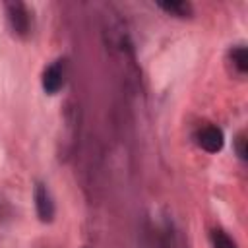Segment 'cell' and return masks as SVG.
Returning <instances> with one entry per match:
<instances>
[{"mask_svg":"<svg viewBox=\"0 0 248 248\" xmlns=\"http://www.w3.org/2000/svg\"><path fill=\"white\" fill-rule=\"evenodd\" d=\"M246 134L244 132H238L236 134V138H234V151H236V155L242 159V161H246Z\"/></svg>","mask_w":248,"mask_h":248,"instance_id":"8","label":"cell"},{"mask_svg":"<svg viewBox=\"0 0 248 248\" xmlns=\"http://www.w3.org/2000/svg\"><path fill=\"white\" fill-rule=\"evenodd\" d=\"M6 14H8V23L12 31L19 37L29 35L31 31V14L23 2H8L6 4Z\"/></svg>","mask_w":248,"mask_h":248,"instance_id":"1","label":"cell"},{"mask_svg":"<svg viewBox=\"0 0 248 248\" xmlns=\"http://www.w3.org/2000/svg\"><path fill=\"white\" fill-rule=\"evenodd\" d=\"M231 60L234 64V68L238 70V74H246L248 72V50L246 46H236L231 50Z\"/></svg>","mask_w":248,"mask_h":248,"instance_id":"6","label":"cell"},{"mask_svg":"<svg viewBox=\"0 0 248 248\" xmlns=\"http://www.w3.org/2000/svg\"><path fill=\"white\" fill-rule=\"evenodd\" d=\"M211 246L213 248H236L234 240L225 231H221V229H215L211 232Z\"/></svg>","mask_w":248,"mask_h":248,"instance_id":"7","label":"cell"},{"mask_svg":"<svg viewBox=\"0 0 248 248\" xmlns=\"http://www.w3.org/2000/svg\"><path fill=\"white\" fill-rule=\"evenodd\" d=\"M159 8L178 17H188L192 14V6L188 2H159Z\"/></svg>","mask_w":248,"mask_h":248,"instance_id":"5","label":"cell"},{"mask_svg":"<svg viewBox=\"0 0 248 248\" xmlns=\"http://www.w3.org/2000/svg\"><path fill=\"white\" fill-rule=\"evenodd\" d=\"M41 83H43V89L48 95L58 93L66 83V60L60 58V60H54L50 66H46L45 72H43Z\"/></svg>","mask_w":248,"mask_h":248,"instance_id":"2","label":"cell"},{"mask_svg":"<svg viewBox=\"0 0 248 248\" xmlns=\"http://www.w3.org/2000/svg\"><path fill=\"white\" fill-rule=\"evenodd\" d=\"M196 143L207 153H217L223 149V143H225L223 130L213 124H207L196 132Z\"/></svg>","mask_w":248,"mask_h":248,"instance_id":"3","label":"cell"},{"mask_svg":"<svg viewBox=\"0 0 248 248\" xmlns=\"http://www.w3.org/2000/svg\"><path fill=\"white\" fill-rule=\"evenodd\" d=\"M33 200H35V209H37V215L43 223H50L54 219V202H52V196L46 188V184L43 182H37L35 184V192H33Z\"/></svg>","mask_w":248,"mask_h":248,"instance_id":"4","label":"cell"}]
</instances>
